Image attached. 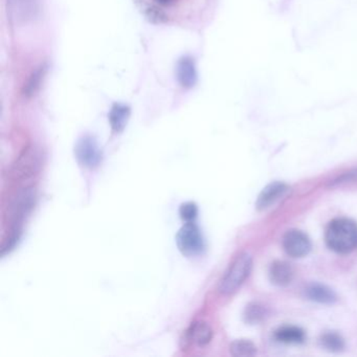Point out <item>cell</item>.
<instances>
[{"mask_svg": "<svg viewBox=\"0 0 357 357\" xmlns=\"http://www.w3.org/2000/svg\"><path fill=\"white\" fill-rule=\"evenodd\" d=\"M264 314L265 310L262 306L258 304H250L246 307L244 317H245L246 323L256 324L263 319Z\"/></svg>", "mask_w": 357, "mask_h": 357, "instance_id": "19", "label": "cell"}, {"mask_svg": "<svg viewBox=\"0 0 357 357\" xmlns=\"http://www.w3.org/2000/svg\"><path fill=\"white\" fill-rule=\"evenodd\" d=\"M47 66L45 64H41L36 70H33L32 74L29 76L24 89H22V95L24 98H32L36 95L37 91L40 89L43 84V79L47 75Z\"/></svg>", "mask_w": 357, "mask_h": 357, "instance_id": "16", "label": "cell"}, {"mask_svg": "<svg viewBox=\"0 0 357 357\" xmlns=\"http://www.w3.org/2000/svg\"><path fill=\"white\" fill-rule=\"evenodd\" d=\"M284 250L292 258H303L310 252L311 241L308 236L300 229H290L284 235Z\"/></svg>", "mask_w": 357, "mask_h": 357, "instance_id": "8", "label": "cell"}, {"mask_svg": "<svg viewBox=\"0 0 357 357\" xmlns=\"http://www.w3.org/2000/svg\"><path fill=\"white\" fill-rule=\"evenodd\" d=\"M321 346L330 352H340L344 348V340L336 332H326L319 338Z\"/></svg>", "mask_w": 357, "mask_h": 357, "instance_id": "17", "label": "cell"}, {"mask_svg": "<svg viewBox=\"0 0 357 357\" xmlns=\"http://www.w3.org/2000/svg\"><path fill=\"white\" fill-rule=\"evenodd\" d=\"M278 342L286 344H300L305 342V331L296 326H283L275 332Z\"/></svg>", "mask_w": 357, "mask_h": 357, "instance_id": "15", "label": "cell"}, {"mask_svg": "<svg viewBox=\"0 0 357 357\" xmlns=\"http://www.w3.org/2000/svg\"><path fill=\"white\" fill-rule=\"evenodd\" d=\"M179 215L183 220L192 222L198 215V206L195 202H185L179 208Z\"/></svg>", "mask_w": 357, "mask_h": 357, "instance_id": "20", "label": "cell"}, {"mask_svg": "<svg viewBox=\"0 0 357 357\" xmlns=\"http://www.w3.org/2000/svg\"><path fill=\"white\" fill-rule=\"evenodd\" d=\"M213 330L206 321H195L185 332V340L198 347L206 346L212 340Z\"/></svg>", "mask_w": 357, "mask_h": 357, "instance_id": "12", "label": "cell"}, {"mask_svg": "<svg viewBox=\"0 0 357 357\" xmlns=\"http://www.w3.org/2000/svg\"><path fill=\"white\" fill-rule=\"evenodd\" d=\"M175 239L179 252L185 256H197L204 250V239L202 231L193 221L185 223L176 234Z\"/></svg>", "mask_w": 357, "mask_h": 357, "instance_id": "4", "label": "cell"}, {"mask_svg": "<svg viewBox=\"0 0 357 357\" xmlns=\"http://www.w3.org/2000/svg\"><path fill=\"white\" fill-rule=\"evenodd\" d=\"M131 109L129 106L122 103L114 104L110 109L109 116H108L112 131L116 133L123 132L128 124Z\"/></svg>", "mask_w": 357, "mask_h": 357, "instance_id": "13", "label": "cell"}, {"mask_svg": "<svg viewBox=\"0 0 357 357\" xmlns=\"http://www.w3.org/2000/svg\"><path fill=\"white\" fill-rule=\"evenodd\" d=\"M158 5L164 6V7H168V6L172 5L174 3V0H154Z\"/></svg>", "mask_w": 357, "mask_h": 357, "instance_id": "23", "label": "cell"}, {"mask_svg": "<svg viewBox=\"0 0 357 357\" xmlns=\"http://www.w3.org/2000/svg\"><path fill=\"white\" fill-rule=\"evenodd\" d=\"M229 351L234 356L246 357L256 354L257 347L248 340H237L231 342Z\"/></svg>", "mask_w": 357, "mask_h": 357, "instance_id": "18", "label": "cell"}, {"mask_svg": "<svg viewBox=\"0 0 357 357\" xmlns=\"http://www.w3.org/2000/svg\"><path fill=\"white\" fill-rule=\"evenodd\" d=\"M75 158L80 166L95 169L101 164L103 152L93 135H83L75 145Z\"/></svg>", "mask_w": 357, "mask_h": 357, "instance_id": "5", "label": "cell"}, {"mask_svg": "<svg viewBox=\"0 0 357 357\" xmlns=\"http://www.w3.org/2000/svg\"><path fill=\"white\" fill-rule=\"evenodd\" d=\"M325 239L330 250L349 254L357 248V223L349 218L334 219L328 225Z\"/></svg>", "mask_w": 357, "mask_h": 357, "instance_id": "1", "label": "cell"}, {"mask_svg": "<svg viewBox=\"0 0 357 357\" xmlns=\"http://www.w3.org/2000/svg\"><path fill=\"white\" fill-rule=\"evenodd\" d=\"M252 267V258L248 252H241L229 265L219 283V291L225 296L234 294L244 283Z\"/></svg>", "mask_w": 357, "mask_h": 357, "instance_id": "2", "label": "cell"}, {"mask_svg": "<svg viewBox=\"0 0 357 357\" xmlns=\"http://www.w3.org/2000/svg\"><path fill=\"white\" fill-rule=\"evenodd\" d=\"M357 183V169L344 173L332 183V185H347Z\"/></svg>", "mask_w": 357, "mask_h": 357, "instance_id": "22", "label": "cell"}, {"mask_svg": "<svg viewBox=\"0 0 357 357\" xmlns=\"http://www.w3.org/2000/svg\"><path fill=\"white\" fill-rule=\"evenodd\" d=\"M288 191H289V187L284 183L275 181V183H269L258 196L256 208L259 211H265L271 208L273 204H277L281 198H283Z\"/></svg>", "mask_w": 357, "mask_h": 357, "instance_id": "9", "label": "cell"}, {"mask_svg": "<svg viewBox=\"0 0 357 357\" xmlns=\"http://www.w3.org/2000/svg\"><path fill=\"white\" fill-rule=\"evenodd\" d=\"M36 202V191L34 188L26 187L20 189L14 194L11 198L9 206H8V216L10 220L14 223V227H18V223L26 218V215L30 214Z\"/></svg>", "mask_w": 357, "mask_h": 357, "instance_id": "7", "label": "cell"}, {"mask_svg": "<svg viewBox=\"0 0 357 357\" xmlns=\"http://www.w3.org/2000/svg\"><path fill=\"white\" fill-rule=\"evenodd\" d=\"M10 17L18 26L32 24L38 20L43 0H7Z\"/></svg>", "mask_w": 357, "mask_h": 357, "instance_id": "6", "label": "cell"}, {"mask_svg": "<svg viewBox=\"0 0 357 357\" xmlns=\"http://www.w3.org/2000/svg\"><path fill=\"white\" fill-rule=\"evenodd\" d=\"M306 296L309 300L319 304H333L337 301L335 292L324 284H311L307 287Z\"/></svg>", "mask_w": 357, "mask_h": 357, "instance_id": "14", "label": "cell"}, {"mask_svg": "<svg viewBox=\"0 0 357 357\" xmlns=\"http://www.w3.org/2000/svg\"><path fill=\"white\" fill-rule=\"evenodd\" d=\"M20 238V229L18 227H13L11 234H10L8 239L6 240L5 243L3 244L1 248V254L5 255L6 252H10L15 248L16 243Z\"/></svg>", "mask_w": 357, "mask_h": 357, "instance_id": "21", "label": "cell"}, {"mask_svg": "<svg viewBox=\"0 0 357 357\" xmlns=\"http://www.w3.org/2000/svg\"><path fill=\"white\" fill-rule=\"evenodd\" d=\"M294 271L289 263L285 261H275L269 267V279L273 285L285 287L291 283Z\"/></svg>", "mask_w": 357, "mask_h": 357, "instance_id": "11", "label": "cell"}, {"mask_svg": "<svg viewBox=\"0 0 357 357\" xmlns=\"http://www.w3.org/2000/svg\"><path fill=\"white\" fill-rule=\"evenodd\" d=\"M175 73H176L177 81L183 89H193L197 83L198 75L195 61L189 56L181 57L177 61Z\"/></svg>", "mask_w": 357, "mask_h": 357, "instance_id": "10", "label": "cell"}, {"mask_svg": "<svg viewBox=\"0 0 357 357\" xmlns=\"http://www.w3.org/2000/svg\"><path fill=\"white\" fill-rule=\"evenodd\" d=\"M43 152L35 146L26 148L12 165L10 175L15 181H24L35 176L43 166Z\"/></svg>", "mask_w": 357, "mask_h": 357, "instance_id": "3", "label": "cell"}]
</instances>
